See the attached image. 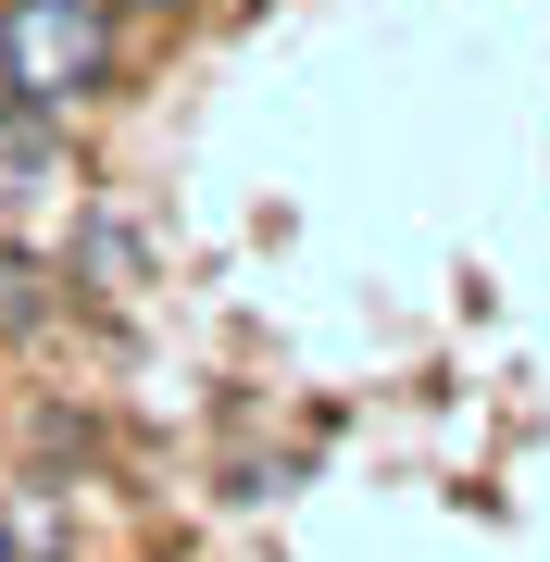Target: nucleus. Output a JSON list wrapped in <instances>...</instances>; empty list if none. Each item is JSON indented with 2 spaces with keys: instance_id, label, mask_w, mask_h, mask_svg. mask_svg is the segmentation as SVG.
Returning a JSON list of instances; mask_svg holds the SVG:
<instances>
[{
  "instance_id": "f257e3e1",
  "label": "nucleus",
  "mask_w": 550,
  "mask_h": 562,
  "mask_svg": "<svg viewBox=\"0 0 550 562\" xmlns=\"http://www.w3.org/2000/svg\"><path fill=\"white\" fill-rule=\"evenodd\" d=\"M113 63H125L113 0H0V101L76 125L113 88Z\"/></svg>"
},
{
  "instance_id": "f03ea898",
  "label": "nucleus",
  "mask_w": 550,
  "mask_h": 562,
  "mask_svg": "<svg viewBox=\"0 0 550 562\" xmlns=\"http://www.w3.org/2000/svg\"><path fill=\"white\" fill-rule=\"evenodd\" d=\"M63 176H76L63 125H50V113H25V101H0V225H25V213H38Z\"/></svg>"
},
{
  "instance_id": "7ed1b4c3",
  "label": "nucleus",
  "mask_w": 550,
  "mask_h": 562,
  "mask_svg": "<svg viewBox=\"0 0 550 562\" xmlns=\"http://www.w3.org/2000/svg\"><path fill=\"white\" fill-rule=\"evenodd\" d=\"M0 562H76V487L63 475H0Z\"/></svg>"
},
{
  "instance_id": "20e7f679",
  "label": "nucleus",
  "mask_w": 550,
  "mask_h": 562,
  "mask_svg": "<svg viewBox=\"0 0 550 562\" xmlns=\"http://www.w3.org/2000/svg\"><path fill=\"white\" fill-rule=\"evenodd\" d=\"M38 313H50V301H38V262H25V238L0 225V338H25Z\"/></svg>"
}]
</instances>
